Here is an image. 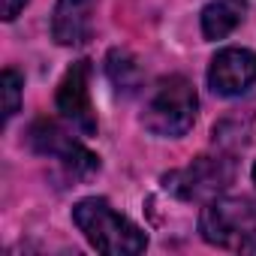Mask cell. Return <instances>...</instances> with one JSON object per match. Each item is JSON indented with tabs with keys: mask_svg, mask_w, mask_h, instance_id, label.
<instances>
[{
	"mask_svg": "<svg viewBox=\"0 0 256 256\" xmlns=\"http://www.w3.org/2000/svg\"><path fill=\"white\" fill-rule=\"evenodd\" d=\"M199 232L214 247L256 253V211L244 199H211L202 208Z\"/></svg>",
	"mask_w": 256,
	"mask_h": 256,
	"instance_id": "3",
	"label": "cell"
},
{
	"mask_svg": "<svg viewBox=\"0 0 256 256\" xmlns=\"http://www.w3.org/2000/svg\"><path fill=\"white\" fill-rule=\"evenodd\" d=\"M72 220L82 229V235L88 238V244L100 253L133 256L148 247V235L124 214H118L106 199H96V196L82 199L72 208Z\"/></svg>",
	"mask_w": 256,
	"mask_h": 256,
	"instance_id": "1",
	"label": "cell"
},
{
	"mask_svg": "<svg viewBox=\"0 0 256 256\" xmlns=\"http://www.w3.org/2000/svg\"><path fill=\"white\" fill-rule=\"evenodd\" d=\"M106 72L112 78V84L124 94H133L139 84H142V70L136 64V58L124 48H112L108 58H106Z\"/></svg>",
	"mask_w": 256,
	"mask_h": 256,
	"instance_id": "10",
	"label": "cell"
},
{
	"mask_svg": "<svg viewBox=\"0 0 256 256\" xmlns=\"http://www.w3.org/2000/svg\"><path fill=\"white\" fill-rule=\"evenodd\" d=\"M28 142L36 154L58 160L72 178H88L100 169L96 154H90L82 142H76L70 133H64L54 120H36L28 133Z\"/></svg>",
	"mask_w": 256,
	"mask_h": 256,
	"instance_id": "5",
	"label": "cell"
},
{
	"mask_svg": "<svg viewBox=\"0 0 256 256\" xmlns=\"http://www.w3.org/2000/svg\"><path fill=\"white\" fill-rule=\"evenodd\" d=\"M24 4H28V0H4V18L12 22V18L24 10Z\"/></svg>",
	"mask_w": 256,
	"mask_h": 256,
	"instance_id": "13",
	"label": "cell"
},
{
	"mask_svg": "<svg viewBox=\"0 0 256 256\" xmlns=\"http://www.w3.org/2000/svg\"><path fill=\"white\" fill-rule=\"evenodd\" d=\"M232 178H235V163L229 154L196 157L190 166L169 172L163 178V187L184 202H211L232 184Z\"/></svg>",
	"mask_w": 256,
	"mask_h": 256,
	"instance_id": "4",
	"label": "cell"
},
{
	"mask_svg": "<svg viewBox=\"0 0 256 256\" xmlns=\"http://www.w3.org/2000/svg\"><path fill=\"white\" fill-rule=\"evenodd\" d=\"M208 84L220 96H238L256 84V54L247 48H223L208 66Z\"/></svg>",
	"mask_w": 256,
	"mask_h": 256,
	"instance_id": "7",
	"label": "cell"
},
{
	"mask_svg": "<svg viewBox=\"0 0 256 256\" xmlns=\"http://www.w3.org/2000/svg\"><path fill=\"white\" fill-rule=\"evenodd\" d=\"M0 88H4V118H16L18 106H22V76L16 70H4V78H0Z\"/></svg>",
	"mask_w": 256,
	"mask_h": 256,
	"instance_id": "12",
	"label": "cell"
},
{
	"mask_svg": "<svg viewBox=\"0 0 256 256\" xmlns=\"http://www.w3.org/2000/svg\"><path fill=\"white\" fill-rule=\"evenodd\" d=\"M90 64L88 60H76L60 84H58V112L64 114L66 124H72V130H78L82 136H94L96 133V112L90 106Z\"/></svg>",
	"mask_w": 256,
	"mask_h": 256,
	"instance_id": "6",
	"label": "cell"
},
{
	"mask_svg": "<svg viewBox=\"0 0 256 256\" xmlns=\"http://www.w3.org/2000/svg\"><path fill=\"white\" fill-rule=\"evenodd\" d=\"M247 133H250V124L247 120H238V118H226L214 126V145H220L223 151H232V148H241L247 142Z\"/></svg>",
	"mask_w": 256,
	"mask_h": 256,
	"instance_id": "11",
	"label": "cell"
},
{
	"mask_svg": "<svg viewBox=\"0 0 256 256\" xmlns=\"http://www.w3.org/2000/svg\"><path fill=\"white\" fill-rule=\"evenodd\" d=\"M196 108H199V100H196L193 84L184 76H169L151 90L145 112H142V124L154 136L181 139L187 136V130L196 120Z\"/></svg>",
	"mask_w": 256,
	"mask_h": 256,
	"instance_id": "2",
	"label": "cell"
},
{
	"mask_svg": "<svg viewBox=\"0 0 256 256\" xmlns=\"http://www.w3.org/2000/svg\"><path fill=\"white\" fill-rule=\"evenodd\" d=\"M253 184H256V166H253Z\"/></svg>",
	"mask_w": 256,
	"mask_h": 256,
	"instance_id": "14",
	"label": "cell"
},
{
	"mask_svg": "<svg viewBox=\"0 0 256 256\" xmlns=\"http://www.w3.org/2000/svg\"><path fill=\"white\" fill-rule=\"evenodd\" d=\"M96 0H58L52 16V36L58 46H84L94 34Z\"/></svg>",
	"mask_w": 256,
	"mask_h": 256,
	"instance_id": "8",
	"label": "cell"
},
{
	"mask_svg": "<svg viewBox=\"0 0 256 256\" xmlns=\"http://www.w3.org/2000/svg\"><path fill=\"white\" fill-rule=\"evenodd\" d=\"M247 16V0H211L202 10V36L226 40Z\"/></svg>",
	"mask_w": 256,
	"mask_h": 256,
	"instance_id": "9",
	"label": "cell"
}]
</instances>
